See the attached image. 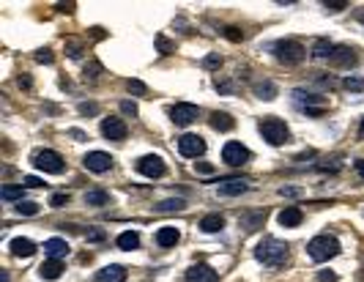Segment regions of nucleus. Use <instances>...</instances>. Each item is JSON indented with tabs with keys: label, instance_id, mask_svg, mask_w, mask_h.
Instances as JSON below:
<instances>
[{
	"label": "nucleus",
	"instance_id": "obj_27",
	"mask_svg": "<svg viewBox=\"0 0 364 282\" xmlns=\"http://www.w3.org/2000/svg\"><path fill=\"white\" fill-rule=\"evenodd\" d=\"M85 203H88V206H107L110 195L104 189H88V192H85Z\"/></svg>",
	"mask_w": 364,
	"mask_h": 282
},
{
	"label": "nucleus",
	"instance_id": "obj_36",
	"mask_svg": "<svg viewBox=\"0 0 364 282\" xmlns=\"http://www.w3.org/2000/svg\"><path fill=\"white\" fill-rule=\"evenodd\" d=\"M66 203H69V195H66V192H58V195L50 197V206H52V208H63Z\"/></svg>",
	"mask_w": 364,
	"mask_h": 282
},
{
	"label": "nucleus",
	"instance_id": "obj_17",
	"mask_svg": "<svg viewBox=\"0 0 364 282\" xmlns=\"http://www.w3.org/2000/svg\"><path fill=\"white\" fill-rule=\"evenodd\" d=\"M66 252H69L66 238H50V241H44V255L50 257V260H60Z\"/></svg>",
	"mask_w": 364,
	"mask_h": 282
},
{
	"label": "nucleus",
	"instance_id": "obj_25",
	"mask_svg": "<svg viewBox=\"0 0 364 282\" xmlns=\"http://www.w3.org/2000/svg\"><path fill=\"white\" fill-rule=\"evenodd\" d=\"M331 52H334V44H331L329 38H315V44H312L315 58H331Z\"/></svg>",
	"mask_w": 364,
	"mask_h": 282
},
{
	"label": "nucleus",
	"instance_id": "obj_51",
	"mask_svg": "<svg viewBox=\"0 0 364 282\" xmlns=\"http://www.w3.org/2000/svg\"><path fill=\"white\" fill-rule=\"evenodd\" d=\"M197 170H200V173H213V167L205 165V162H200V165H197Z\"/></svg>",
	"mask_w": 364,
	"mask_h": 282
},
{
	"label": "nucleus",
	"instance_id": "obj_43",
	"mask_svg": "<svg viewBox=\"0 0 364 282\" xmlns=\"http://www.w3.org/2000/svg\"><path fill=\"white\" fill-rule=\"evenodd\" d=\"M225 36L230 38V42H241V38H244V33H241L239 28H233V25H230V28H225Z\"/></svg>",
	"mask_w": 364,
	"mask_h": 282
},
{
	"label": "nucleus",
	"instance_id": "obj_41",
	"mask_svg": "<svg viewBox=\"0 0 364 282\" xmlns=\"http://www.w3.org/2000/svg\"><path fill=\"white\" fill-rule=\"evenodd\" d=\"M36 61H38V63H52L55 55H52V50H38V52H36Z\"/></svg>",
	"mask_w": 364,
	"mask_h": 282
},
{
	"label": "nucleus",
	"instance_id": "obj_23",
	"mask_svg": "<svg viewBox=\"0 0 364 282\" xmlns=\"http://www.w3.org/2000/svg\"><path fill=\"white\" fill-rule=\"evenodd\" d=\"M38 274H41L44 279H58L60 274H63V260H47V263H41Z\"/></svg>",
	"mask_w": 364,
	"mask_h": 282
},
{
	"label": "nucleus",
	"instance_id": "obj_29",
	"mask_svg": "<svg viewBox=\"0 0 364 282\" xmlns=\"http://www.w3.org/2000/svg\"><path fill=\"white\" fill-rule=\"evenodd\" d=\"M25 189L28 187H3V189H0V197H3V200H19V203H22Z\"/></svg>",
	"mask_w": 364,
	"mask_h": 282
},
{
	"label": "nucleus",
	"instance_id": "obj_33",
	"mask_svg": "<svg viewBox=\"0 0 364 282\" xmlns=\"http://www.w3.org/2000/svg\"><path fill=\"white\" fill-rule=\"evenodd\" d=\"M156 47H159V55H170V52H176V44L167 42L164 36H156Z\"/></svg>",
	"mask_w": 364,
	"mask_h": 282
},
{
	"label": "nucleus",
	"instance_id": "obj_7",
	"mask_svg": "<svg viewBox=\"0 0 364 282\" xmlns=\"http://www.w3.org/2000/svg\"><path fill=\"white\" fill-rule=\"evenodd\" d=\"M178 151H181V156L197 159L205 151V140L200 134H184V137H178Z\"/></svg>",
	"mask_w": 364,
	"mask_h": 282
},
{
	"label": "nucleus",
	"instance_id": "obj_21",
	"mask_svg": "<svg viewBox=\"0 0 364 282\" xmlns=\"http://www.w3.org/2000/svg\"><path fill=\"white\" fill-rule=\"evenodd\" d=\"M178 238H181V233L178 228H159V233H156V244L159 247H176L178 244Z\"/></svg>",
	"mask_w": 364,
	"mask_h": 282
},
{
	"label": "nucleus",
	"instance_id": "obj_30",
	"mask_svg": "<svg viewBox=\"0 0 364 282\" xmlns=\"http://www.w3.org/2000/svg\"><path fill=\"white\" fill-rule=\"evenodd\" d=\"M186 203H184V200H181V197H176V200H162V203L159 206H156V208H159V211H181V208H184Z\"/></svg>",
	"mask_w": 364,
	"mask_h": 282
},
{
	"label": "nucleus",
	"instance_id": "obj_26",
	"mask_svg": "<svg viewBox=\"0 0 364 282\" xmlns=\"http://www.w3.org/2000/svg\"><path fill=\"white\" fill-rule=\"evenodd\" d=\"M255 96H258V99L271 102L274 96H276V85L271 83V79H263V83H258V85H255Z\"/></svg>",
	"mask_w": 364,
	"mask_h": 282
},
{
	"label": "nucleus",
	"instance_id": "obj_39",
	"mask_svg": "<svg viewBox=\"0 0 364 282\" xmlns=\"http://www.w3.org/2000/svg\"><path fill=\"white\" fill-rule=\"evenodd\" d=\"M66 52H69V58H80V55H82V44L69 42V44H66Z\"/></svg>",
	"mask_w": 364,
	"mask_h": 282
},
{
	"label": "nucleus",
	"instance_id": "obj_18",
	"mask_svg": "<svg viewBox=\"0 0 364 282\" xmlns=\"http://www.w3.org/2000/svg\"><path fill=\"white\" fill-rule=\"evenodd\" d=\"M334 66H353L356 63V55H353V50L351 47H334V52H331V58H329Z\"/></svg>",
	"mask_w": 364,
	"mask_h": 282
},
{
	"label": "nucleus",
	"instance_id": "obj_19",
	"mask_svg": "<svg viewBox=\"0 0 364 282\" xmlns=\"http://www.w3.org/2000/svg\"><path fill=\"white\" fill-rule=\"evenodd\" d=\"M9 249H11V255H17V257H30L36 252V244L30 238H11V244H9Z\"/></svg>",
	"mask_w": 364,
	"mask_h": 282
},
{
	"label": "nucleus",
	"instance_id": "obj_48",
	"mask_svg": "<svg viewBox=\"0 0 364 282\" xmlns=\"http://www.w3.org/2000/svg\"><path fill=\"white\" fill-rule=\"evenodd\" d=\"M69 137H74V140H88V134H85L82 129H69Z\"/></svg>",
	"mask_w": 364,
	"mask_h": 282
},
{
	"label": "nucleus",
	"instance_id": "obj_2",
	"mask_svg": "<svg viewBox=\"0 0 364 282\" xmlns=\"http://www.w3.org/2000/svg\"><path fill=\"white\" fill-rule=\"evenodd\" d=\"M271 50H274V58L280 61V63H285V66H296V63H302L304 55H307L302 42H296V38H282V42H274Z\"/></svg>",
	"mask_w": 364,
	"mask_h": 282
},
{
	"label": "nucleus",
	"instance_id": "obj_54",
	"mask_svg": "<svg viewBox=\"0 0 364 282\" xmlns=\"http://www.w3.org/2000/svg\"><path fill=\"white\" fill-rule=\"evenodd\" d=\"M359 19H361V22H364V11H359Z\"/></svg>",
	"mask_w": 364,
	"mask_h": 282
},
{
	"label": "nucleus",
	"instance_id": "obj_10",
	"mask_svg": "<svg viewBox=\"0 0 364 282\" xmlns=\"http://www.w3.org/2000/svg\"><path fill=\"white\" fill-rule=\"evenodd\" d=\"M170 118L176 126H189L192 120L200 118V110H197L195 104H176V107L170 110Z\"/></svg>",
	"mask_w": 364,
	"mask_h": 282
},
{
	"label": "nucleus",
	"instance_id": "obj_20",
	"mask_svg": "<svg viewBox=\"0 0 364 282\" xmlns=\"http://www.w3.org/2000/svg\"><path fill=\"white\" fill-rule=\"evenodd\" d=\"M99 282H126V269L123 266H104L99 274H96Z\"/></svg>",
	"mask_w": 364,
	"mask_h": 282
},
{
	"label": "nucleus",
	"instance_id": "obj_16",
	"mask_svg": "<svg viewBox=\"0 0 364 282\" xmlns=\"http://www.w3.org/2000/svg\"><path fill=\"white\" fill-rule=\"evenodd\" d=\"M263 222H266V211H244L239 216V225L244 230H258V228H263Z\"/></svg>",
	"mask_w": 364,
	"mask_h": 282
},
{
	"label": "nucleus",
	"instance_id": "obj_47",
	"mask_svg": "<svg viewBox=\"0 0 364 282\" xmlns=\"http://www.w3.org/2000/svg\"><path fill=\"white\" fill-rule=\"evenodd\" d=\"M17 85H19V88H25V91H30V88H33V79H30L28 74H22V77L17 79Z\"/></svg>",
	"mask_w": 364,
	"mask_h": 282
},
{
	"label": "nucleus",
	"instance_id": "obj_13",
	"mask_svg": "<svg viewBox=\"0 0 364 282\" xmlns=\"http://www.w3.org/2000/svg\"><path fill=\"white\" fill-rule=\"evenodd\" d=\"M186 282H219V274L205 263H197L186 271Z\"/></svg>",
	"mask_w": 364,
	"mask_h": 282
},
{
	"label": "nucleus",
	"instance_id": "obj_35",
	"mask_svg": "<svg viewBox=\"0 0 364 282\" xmlns=\"http://www.w3.org/2000/svg\"><path fill=\"white\" fill-rule=\"evenodd\" d=\"M85 238H88L91 244H99V241H104V238H107V233L101 230V228H93V230H88V233H85Z\"/></svg>",
	"mask_w": 364,
	"mask_h": 282
},
{
	"label": "nucleus",
	"instance_id": "obj_24",
	"mask_svg": "<svg viewBox=\"0 0 364 282\" xmlns=\"http://www.w3.org/2000/svg\"><path fill=\"white\" fill-rule=\"evenodd\" d=\"M211 126L217 129V132H230V129L235 126V120L227 115V112H213V115H211Z\"/></svg>",
	"mask_w": 364,
	"mask_h": 282
},
{
	"label": "nucleus",
	"instance_id": "obj_53",
	"mask_svg": "<svg viewBox=\"0 0 364 282\" xmlns=\"http://www.w3.org/2000/svg\"><path fill=\"white\" fill-rule=\"evenodd\" d=\"M359 134L364 137V120H361V126H359Z\"/></svg>",
	"mask_w": 364,
	"mask_h": 282
},
{
	"label": "nucleus",
	"instance_id": "obj_40",
	"mask_svg": "<svg viewBox=\"0 0 364 282\" xmlns=\"http://www.w3.org/2000/svg\"><path fill=\"white\" fill-rule=\"evenodd\" d=\"M101 74V66L99 63H91V66H85V79H96Z\"/></svg>",
	"mask_w": 364,
	"mask_h": 282
},
{
	"label": "nucleus",
	"instance_id": "obj_52",
	"mask_svg": "<svg viewBox=\"0 0 364 282\" xmlns=\"http://www.w3.org/2000/svg\"><path fill=\"white\" fill-rule=\"evenodd\" d=\"M356 170H359V175L364 178V159H359V162H356Z\"/></svg>",
	"mask_w": 364,
	"mask_h": 282
},
{
	"label": "nucleus",
	"instance_id": "obj_44",
	"mask_svg": "<svg viewBox=\"0 0 364 282\" xmlns=\"http://www.w3.org/2000/svg\"><path fill=\"white\" fill-rule=\"evenodd\" d=\"M22 184H25L28 189H38V187H44V184H41V178H36V175H28V178L22 181Z\"/></svg>",
	"mask_w": 364,
	"mask_h": 282
},
{
	"label": "nucleus",
	"instance_id": "obj_14",
	"mask_svg": "<svg viewBox=\"0 0 364 282\" xmlns=\"http://www.w3.org/2000/svg\"><path fill=\"white\" fill-rule=\"evenodd\" d=\"M276 219H280L282 228H298L302 219H304V214H302V208H298V206H288V208H282V211H280Z\"/></svg>",
	"mask_w": 364,
	"mask_h": 282
},
{
	"label": "nucleus",
	"instance_id": "obj_5",
	"mask_svg": "<svg viewBox=\"0 0 364 282\" xmlns=\"http://www.w3.org/2000/svg\"><path fill=\"white\" fill-rule=\"evenodd\" d=\"M293 104L304 112V115H323V96H318V93H307V91H302V88H296L293 91Z\"/></svg>",
	"mask_w": 364,
	"mask_h": 282
},
{
	"label": "nucleus",
	"instance_id": "obj_31",
	"mask_svg": "<svg viewBox=\"0 0 364 282\" xmlns=\"http://www.w3.org/2000/svg\"><path fill=\"white\" fill-rule=\"evenodd\" d=\"M17 214L33 216V214H38V203H30V200H22V203H17Z\"/></svg>",
	"mask_w": 364,
	"mask_h": 282
},
{
	"label": "nucleus",
	"instance_id": "obj_50",
	"mask_svg": "<svg viewBox=\"0 0 364 282\" xmlns=\"http://www.w3.org/2000/svg\"><path fill=\"white\" fill-rule=\"evenodd\" d=\"M280 195H288V197H296V195H302L298 189H293V187H282L280 189Z\"/></svg>",
	"mask_w": 364,
	"mask_h": 282
},
{
	"label": "nucleus",
	"instance_id": "obj_12",
	"mask_svg": "<svg viewBox=\"0 0 364 282\" xmlns=\"http://www.w3.org/2000/svg\"><path fill=\"white\" fill-rule=\"evenodd\" d=\"M101 134L107 137V140H126V124L121 118H104L101 120Z\"/></svg>",
	"mask_w": 364,
	"mask_h": 282
},
{
	"label": "nucleus",
	"instance_id": "obj_22",
	"mask_svg": "<svg viewBox=\"0 0 364 282\" xmlns=\"http://www.w3.org/2000/svg\"><path fill=\"white\" fill-rule=\"evenodd\" d=\"M225 228V219L219 214H208V216H203L200 219V230L203 233H219Z\"/></svg>",
	"mask_w": 364,
	"mask_h": 282
},
{
	"label": "nucleus",
	"instance_id": "obj_32",
	"mask_svg": "<svg viewBox=\"0 0 364 282\" xmlns=\"http://www.w3.org/2000/svg\"><path fill=\"white\" fill-rule=\"evenodd\" d=\"M203 66H205V69H219V66H222V55H219V52L205 55V58H203Z\"/></svg>",
	"mask_w": 364,
	"mask_h": 282
},
{
	"label": "nucleus",
	"instance_id": "obj_37",
	"mask_svg": "<svg viewBox=\"0 0 364 282\" xmlns=\"http://www.w3.org/2000/svg\"><path fill=\"white\" fill-rule=\"evenodd\" d=\"M80 112H82V115H99V104L82 102V104H80Z\"/></svg>",
	"mask_w": 364,
	"mask_h": 282
},
{
	"label": "nucleus",
	"instance_id": "obj_6",
	"mask_svg": "<svg viewBox=\"0 0 364 282\" xmlns=\"http://www.w3.org/2000/svg\"><path fill=\"white\" fill-rule=\"evenodd\" d=\"M33 165L38 167V170H44V173H63V156L58 154V151H50V148L36 151V154H33Z\"/></svg>",
	"mask_w": 364,
	"mask_h": 282
},
{
	"label": "nucleus",
	"instance_id": "obj_49",
	"mask_svg": "<svg viewBox=\"0 0 364 282\" xmlns=\"http://www.w3.org/2000/svg\"><path fill=\"white\" fill-rule=\"evenodd\" d=\"M345 6H348V0H334V3H326V9L339 11V9H345Z\"/></svg>",
	"mask_w": 364,
	"mask_h": 282
},
{
	"label": "nucleus",
	"instance_id": "obj_42",
	"mask_svg": "<svg viewBox=\"0 0 364 282\" xmlns=\"http://www.w3.org/2000/svg\"><path fill=\"white\" fill-rule=\"evenodd\" d=\"M213 85H217V91H222V93H233V91H235V85L227 83V79H217Z\"/></svg>",
	"mask_w": 364,
	"mask_h": 282
},
{
	"label": "nucleus",
	"instance_id": "obj_9",
	"mask_svg": "<svg viewBox=\"0 0 364 282\" xmlns=\"http://www.w3.org/2000/svg\"><path fill=\"white\" fill-rule=\"evenodd\" d=\"M247 159H249V151L244 148L241 143H225V148H222V162L225 165L241 167V165H247Z\"/></svg>",
	"mask_w": 364,
	"mask_h": 282
},
{
	"label": "nucleus",
	"instance_id": "obj_15",
	"mask_svg": "<svg viewBox=\"0 0 364 282\" xmlns=\"http://www.w3.org/2000/svg\"><path fill=\"white\" fill-rule=\"evenodd\" d=\"M247 189H249V184L241 181V178H225V181H219V195H225V197L244 195Z\"/></svg>",
	"mask_w": 364,
	"mask_h": 282
},
{
	"label": "nucleus",
	"instance_id": "obj_45",
	"mask_svg": "<svg viewBox=\"0 0 364 282\" xmlns=\"http://www.w3.org/2000/svg\"><path fill=\"white\" fill-rule=\"evenodd\" d=\"M318 282H337V274L326 269V271H320V274H318Z\"/></svg>",
	"mask_w": 364,
	"mask_h": 282
},
{
	"label": "nucleus",
	"instance_id": "obj_1",
	"mask_svg": "<svg viewBox=\"0 0 364 282\" xmlns=\"http://www.w3.org/2000/svg\"><path fill=\"white\" fill-rule=\"evenodd\" d=\"M255 257L263 266H268V269H280V266L288 260V244L285 241H280V238H263L258 244V249H255Z\"/></svg>",
	"mask_w": 364,
	"mask_h": 282
},
{
	"label": "nucleus",
	"instance_id": "obj_46",
	"mask_svg": "<svg viewBox=\"0 0 364 282\" xmlns=\"http://www.w3.org/2000/svg\"><path fill=\"white\" fill-rule=\"evenodd\" d=\"M121 110L126 112V115H137V104L134 102H121Z\"/></svg>",
	"mask_w": 364,
	"mask_h": 282
},
{
	"label": "nucleus",
	"instance_id": "obj_8",
	"mask_svg": "<svg viewBox=\"0 0 364 282\" xmlns=\"http://www.w3.org/2000/svg\"><path fill=\"white\" fill-rule=\"evenodd\" d=\"M164 170H167V167H164L162 156H156V154H148V156L137 159V173L148 175V178H162Z\"/></svg>",
	"mask_w": 364,
	"mask_h": 282
},
{
	"label": "nucleus",
	"instance_id": "obj_11",
	"mask_svg": "<svg viewBox=\"0 0 364 282\" xmlns=\"http://www.w3.org/2000/svg\"><path fill=\"white\" fill-rule=\"evenodd\" d=\"M82 162H85V167H88V170H93V173H107L110 167H113V156L104 154V151H91V154L85 156Z\"/></svg>",
	"mask_w": 364,
	"mask_h": 282
},
{
	"label": "nucleus",
	"instance_id": "obj_3",
	"mask_svg": "<svg viewBox=\"0 0 364 282\" xmlns=\"http://www.w3.org/2000/svg\"><path fill=\"white\" fill-rule=\"evenodd\" d=\"M307 252H310L312 260H331V257L339 255V241L334 236H329V233H323V236H315L310 244H307Z\"/></svg>",
	"mask_w": 364,
	"mask_h": 282
},
{
	"label": "nucleus",
	"instance_id": "obj_4",
	"mask_svg": "<svg viewBox=\"0 0 364 282\" xmlns=\"http://www.w3.org/2000/svg\"><path fill=\"white\" fill-rule=\"evenodd\" d=\"M260 134H263V140H268L271 146H282V143H288V126H285V120L274 118V115H266L260 120Z\"/></svg>",
	"mask_w": 364,
	"mask_h": 282
},
{
	"label": "nucleus",
	"instance_id": "obj_34",
	"mask_svg": "<svg viewBox=\"0 0 364 282\" xmlns=\"http://www.w3.org/2000/svg\"><path fill=\"white\" fill-rule=\"evenodd\" d=\"M126 88H129V93H137V96H145V93H148L145 83H140V79H129V83H126Z\"/></svg>",
	"mask_w": 364,
	"mask_h": 282
},
{
	"label": "nucleus",
	"instance_id": "obj_28",
	"mask_svg": "<svg viewBox=\"0 0 364 282\" xmlns=\"http://www.w3.org/2000/svg\"><path fill=\"white\" fill-rule=\"evenodd\" d=\"M118 247H121V249H137L140 247V236L134 230H126V233L118 236Z\"/></svg>",
	"mask_w": 364,
	"mask_h": 282
},
{
	"label": "nucleus",
	"instance_id": "obj_38",
	"mask_svg": "<svg viewBox=\"0 0 364 282\" xmlns=\"http://www.w3.org/2000/svg\"><path fill=\"white\" fill-rule=\"evenodd\" d=\"M345 88H348V91H361V88H364V79H359V77H348V79H345Z\"/></svg>",
	"mask_w": 364,
	"mask_h": 282
}]
</instances>
